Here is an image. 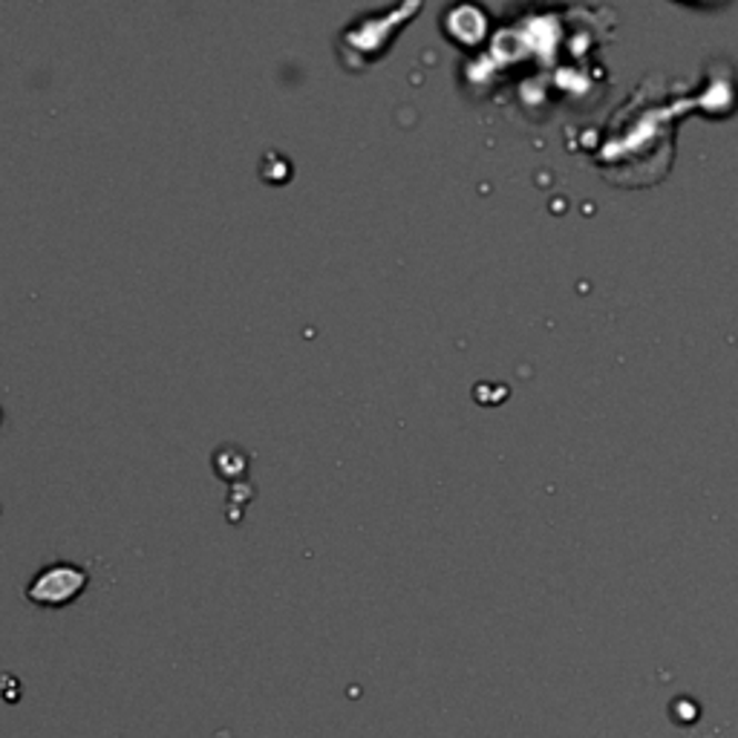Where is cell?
Instances as JSON below:
<instances>
[{
    "instance_id": "cell-1",
    "label": "cell",
    "mask_w": 738,
    "mask_h": 738,
    "mask_svg": "<svg viewBox=\"0 0 738 738\" xmlns=\"http://www.w3.org/2000/svg\"><path fill=\"white\" fill-rule=\"evenodd\" d=\"M90 574L75 563H50L29 580L27 600L41 609H64L87 592Z\"/></svg>"
}]
</instances>
